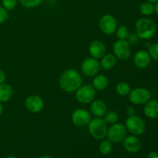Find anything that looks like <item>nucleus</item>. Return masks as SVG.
Wrapping results in <instances>:
<instances>
[{
	"label": "nucleus",
	"mask_w": 158,
	"mask_h": 158,
	"mask_svg": "<svg viewBox=\"0 0 158 158\" xmlns=\"http://www.w3.org/2000/svg\"><path fill=\"white\" fill-rule=\"evenodd\" d=\"M82 77L74 69H68L63 73L60 78V87L67 93L77 91L81 86Z\"/></svg>",
	"instance_id": "obj_1"
},
{
	"label": "nucleus",
	"mask_w": 158,
	"mask_h": 158,
	"mask_svg": "<svg viewBox=\"0 0 158 158\" xmlns=\"http://www.w3.org/2000/svg\"><path fill=\"white\" fill-rule=\"evenodd\" d=\"M137 35L142 40H150L155 35L157 26L152 19L148 18H140L135 24Z\"/></svg>",
	"instance_id": "obj_2"
},
{
	"label": "nucleus",
	"mask_w": 158,
	"mask_h": 158,
	"mask_svg": "<svg viewBox=\"0 0 158 158\" xmlns=\"http://www.w3.org/2000/svg\"><path fill=\"white\" fill-rule=\"evenodd\" d=\"M88 126L89 134L96 140H103L106 137L107 127L103 119L100 117L93 119Z\"/></svg>",
	"instance_id": "obj_3"
},
{
	"label": "nucleus",
	"mask_w": 158,
	"mask_h": 158,
	"mask_svg": "<svg viewBox=\"0 0 158 158\" xmlns=\"http://www.w3.org/2000/svg\"><path fill=\"white\" fill-rule=\"evenodd\" d=\"M126 128L134 135L139 136L145 132L146 124L143 119L134 114L133 116H129L126 120Z\"/></svg>",
	"instance_id": "obj_4"
},
{
	"label": "nucleus",
	"mask_w": 158,
	"mask_h": 158,
	"mask_svg": "<svg viewBox=\"0 0 158 158\" xmlns=\"http://www.w3.org/2000/svg\"><path fill=\"white\" fill-rule=\"evenodd\" d=\"M106 137L111 143H120L127 137V128L121 123H114L107 130Z\"/></svg>",
	"instance_id": "obj_5"
},
{
	"label": "nucleus",
	"mask_w": 158,
	"mask_h": 158,
	"mask_svg": "<svg viewBox=\"0 0 158 158\" xmlns=\"http://www.w3.org/2000/svg\"><path fill=\"white\" fill-rule=\"evenodd\" d=\"M96 96V91L94 86L89 84L80 86L76 93V99L77 101L83 104L89 103L94 100Z\"/></svg>",
	"instance_id": "obj_6"
},
{
	"label": "nucleus",
	"mask_w": 158,
	"mask_h": 158,
	"mask_svg": "<svg viewBox=\"0 0 158 158\" xmlns=\"http://www.w3.org/2000/svg\"><path fill=\"white\" fill-rule=\"evenodd\" d=\"M151 93L144 88H135L129 93V100L133 104H145L151 99Z\"/></svg>",
	"instance_id": "obj_7"
},
{
	"label": "nucleus",
	"mask_w": 158,
	"mask_h": 158,
	"mask_svg": "<svg viewBox=\"0 0 158 158\" xmlns=\"http://www.w3.org/2000/svg\"><path fill=\"white\" fill-rule=\"evenodd\" d=\"M100 28L105 34L110 35L114 33L117 28V20L110 14L103 15L100 20Z\"/></svg>",
	"instance_id": "obj_8"
},
{
	"label": "nucleus",
	"mask_w": 158,
	"mask_h": 158,
	"mask_svg": "<svg viewBox=\"0 0 158 158\" xmlns=\"http://www.w3.org/2000/svg\"><path fill=\"white\" fill-rule=\"evenodd\" d=\"M114 52L116 56L120 60H127L131 54L130 44L125 40H118L114 45Z\"/></svg>",
	"instance_id": "obj_9"
},
{
	"label": "nucleus",
	"mask_w": 158,
	"mask_h": 158,
	"mask_svg": "<svg viewBox=\"0 0 158 158\" xmlns=\"http://www.w3.org/2000/svg\"><path fill=\"white\" fill-rule=\"evenodd\" d=\"M90 120V114L85 109L76 110L72 114V122L79 127L87 126Z\"/></svg>",
	"instance_id": "obj_10"
},
{
	"label": "nucleus",
	"mask_w": 158,
	"mask_h": 158,
	"mask_svg": "<svg viewBox=\"0 0 158 158\" xmlns=\"http://www.w3.org/2000/svg\"><path fill=\"white\" fill-rule=\"evenodd\" d=\"M100 69V64L95 58H87L81 65V70L86 77H94Z\"/></svg>",
	"instance_id": "obj_11"
},
{
	"label": "nucleus",
	"mask_w": 158,
	"mask_h": 158,
	"mask_svg": "<svg viewBox=\"0 0 158 158\" xmlns=\"http://www.w3.org/2000/svg\"><path fill=\"white\" fill-rule=\"evenodd\" d=\"M26 109L32 113H39L43 110L44 103L43 99L37 95H31L26 98L25 102Z\"/></svg>",
	"instance_id": "obj_12"
},
{
	"label": "nucleus",
	"mask_w": 158,
	"mask_h": 158,
	"mask_svg": "<svg viewBox=\"0 0 158 158\" xmlns=\"http://www.w3.org/2000/svg\"><path fill=\"white\" fill-rule=\"evenodd\" d=\"M151 57L149 52L146 50H139L136 52L134 57V63L139 69L147 68L151 63Z\"/></svg>",
	"instance_id": "obj_13"
},
{
	"label": "nucleus",
	"mask_w": 158,
	"mask_h": 158,
	"mask_svg": "<svg viewBox=\"0 0 158 158\" xmlns=\"http://www.w3.org/2000/svg\"><path fill=\"white\" fill-rule=\"evenodd\" d=\"M123 147L125 150L131 154L138 152L141 148V142L135 135H131L125 137L123 140Z\"/></svg>",
	"instance_id": "obj_14"
},
{
	"label": "nucleus",
	"mask_w": 158,
	"mask_h": 158,
	"mask_svg": "<svg viewBox=\"0 0 158 158\" xmlns=\"http://www.w3.org/2000/svg\"><path fill=\"white\" fill-rule=\"evenodd\" d=\"M106 46L102 42L95 40L92 42L89 48L90 55L95 59H100L106 53Z\"/></svg>",
	"instance_id": "obj_15"
},
{
	"label": "nucleus",
	"mask_w": 158,
	"mask_h": 158,
	"mask_svg": "<svg viewBox=\"0 0 158 158\" xmlns=\"http://www.w3.org/2000/svg\"><path fill=\"white\" fill-rule=\"evenodd\" d=\"M92 114L97 117H101L106 114L107 106L104 101L101 100H96L92 102L90 106Z\"/></svg>",
	"instance_id": "obj_16"
},
{
	"label": "nucleus",
	"mask_w": 158,
	"mask_h": 158,
	"mask_svg": "<svg viewBox=\"0 0 158 158\" xmlns=\"http://www.w3.org/2000/svg\"><path fill=\"white\" fill-rule=\"evenodd\" d=\"M144 114L151 119H156L158 117V101L157 100H149L147 102L143 108Z\"/></svg>",
	"instance_id": "obj_17"
},
{
	"label": "nucleus",
	"mask_w": 158,
	"mask_h": 158,
	"mask_svg": "<svg viewBox=\"0 0 158 158\" xmlns=\"http://www.w3.org/2000/svg\"><path fill=\"white\" fill-rule=\"evenodd\" d=\"M13 89L12 86L6 83L0 85V103L8 102L12 97Z\"/></svg>",
	"instance_id": "obj_18"
},
{
	"label": "nucleus",
	"mask_w": 158,
	"mask_h": 158,
	"mask_svg": "<svg viewBox=\"0 0 158 158\" xmlns=\"http://www.w3.org/2000/svg\"><path fill=\"white\" fill-rule=\"evenodd\" d=\"M108 83L109 81L106 76L98 75L93 80L92 84L94 89H97V90H102L107 86Z\"/></svg>",
	"instance_id": "obj_19"
},
{
	"label": "nucleus",
	"mask_w": 158,
	"mask_h": 158,
	"mask_svg": "<svg viewBox=\"0 0 158 158\" xmlns=\"http://www.w3.org/2000/svg\"><path fill=\"white\" fill-rule=\"evenodd\" d=\"M117 60H116L115 56L113 54H106L102 57L100 66L104 69H110L116 65Z\"/></svg>",
	"instance_id": "obj_20"
},
{
	"label": "nucleus",
	"mask_w": 158,
	"mask_h": 158,
	"mask_svg": "<svg viewBox=\"0 0 158 158\" xmlns=\"http://www.w3.org/2000/svg\"><path fill=\"white\" fill-rule=\"evenodd\" d=\"M140 11L143 15H151L154 12V6L150 2H144L140 5Z\"/></svg>",
	"instance_id": "obj_21"
},
{
	"label": "nucleus",
	"mask_w": 158,
	"mask_h": 158,
	"mask_svg": "<svg viewBox=\"0 0 158 158\" xmlns=\"http://www.w3.org/2000/svg\"><path fill=\"white\" fill-rule=\"evenodd\" d=\"M100 153L103 155H107L112 152L113 146L111 142L109 140H102L101 143H100V147H99Z\"/></svg>",
	"instance_id": "obj_22"
},
{
	"label": "nucleus",
	"mask_w": 158,
	"mask_h": 158,
	"mask_svg": "<svg viewBox=\"0 0 158 158\" xmlns=\"http://www.w3.org/2000/svg\"><path fill=\"white\" fill-rule=\"evenodd\" d=\"M131 89L130 85L128 83H124V82H120L116 86V91L120 96L127 95L131 92Z\"/></svg>",
	"instance_id": "obj_23"
},
{
	"label": "nucleus",
	"mask_w": 158,
	"mask_h": 158,
	"mask_svg": "<svg viewBox=\"0 0 158 158\" xmlns=\"http://www.w3.org/2000/svg\"><path fill=\"white\" fill-rule=\"evenodd\" d=\"M104 117V121L105 123L107 124H114L118 120V115L116 112L114 111H110V112L106 113Z\"/></svg>",
	"instance_id": "obj_24"
},
{
	"label": "nucleus",
	"mask_w": 158,
	"mask_h": 158,
	"mask_svg": "<svg viewBox=\"0 0 158 158\" xmlns=\"http://www.w3.org/2000/svg\"><path fill=\"white\" fill-rule=\"evenodd\" d=\"M130 35L129 29L127 26H121L117 31V35L120 40H126Z\"/></svg>",
	"instance_id": "obj_25"
},
{
	"label": "nucleus",
	"mask_w": 158,
	"mask_h": 158,
	"mask_svg": "<svg viewBox=\"0 0 158 158\" xmlns=\"http://www.w3.org/2000/svg\"><path fill=\"white\" fill-rule=\"evenodd\" d=\"M20 3L26 8H35L40 6L43 0H19Z\"/></svg>",
	"instance_id": "obj_26"
},
{
	"label": "nucleus",
	"mask_w": 158,
	"mask_h": 158,
	"mask_svg": "<svg viewBox=\"0 0 158 158\" xmlns=\"http://www.w3.org/2000/svg\"><path fill=\"white\" fill-rule=\"evenodd\" d=\"M149 52L151 58L158 61V43H154L149 46Z\"/></svg>",
	"instance_id": "obj_27"
},
{
	"label": "nucleus",
	"mask_w": 158,
	"mask_h": 158,
	"mask_svg": "<svg viewBox=\"0 0 158 158\" xmlns=\"http://www.w3.org/2000/svg\"><path fill=\"white\" fill-rule=\"evenodd\" d=\"M2 6L6 10H12L15 8L17 4V0H2Z\"/></svg>",
	"instance_id": "obj_28"
},
{
	"label": "nucleus",
	"mask_w": 158,
	"mask_h": 158,
	"mask_svg": "<svg viewBox=\"0 0 158 158\" xmlns=\"http://www.w3.org/2000/svg\"><path fill=\"white\" fill-rule=\"evenodd\" d=\"M9 17L8 11L3 6H0V25L2 24Z\"/></svg>",
	"instance_id": "obj_29"
},
{
	"label": "nucleus",
	"mask_w": 158,
	"mask_h": 158,
	"mask_svg": "<svg viewBox=\"0 0 158 158\" xmlns=\"http://www.w3.org/2000/svg\"><path fill=\"white\" fill-rule=\"evenodd\" d=\"M138 39H139V37L137 34L131 33L128 35L127 43H129V44L134 45V44H136V43H137V42H138Z\"/></svg>",
	"instance_id": "obj_30"
},
{
	"label": "nucleus",
	"mask_w": 158,
	"mask_h": 158,
	"mask_svg": "<svg viewBox=\"0 0 158 158\" xmlns=\"http://www.w3.org/2000/svg\"><path fill=\"white\" fill-rule=\"evenodd\" d=\"M127 114H128V116H133L135 114V109L133 106H128L127 109Z\"/></svg>",
	"instance_id": "obj_31"
},
{
	"label": "nucleus",
	"mask_w": 158,
	"mask_h": 158,
	"mask_svg": "<svg viewBox=\"0 0 158 158\" xmlns=\"http://www.w3.org/2000/svg\"><path fill=\"white\" fill-rule=\"evenodd\" d=\"M6 74H5V73L3 72L2 69H0V85L2 84V83H5V81H6Z\"/></svg>",
	"instance_id": "obj_32"
},
{
	"label": "nucleus",
	"mask_w": 158,
	"mask_h": 158,
	"mask_svg": "<svg viewBox=\"0 0 158 158\" xmlns=\"http://www.w3.org/2000/svg\"><path fill=\"white\" fill-rule=\"evenodd\" d=\"M148 158H158V153L156 151H153L148 154Z\"/></svg>",
	"instance_id": "obj_33"
},
{
	"label": "nucleus",
	"mask_w": 158,
	"mask_h": 158,
	"mask_svg": "<svg viewBox=\"0 0 158 158\" xmlns=\"http://www.w3.org/2000/svg\"><path fill=\"white\" fill-rule=\"evenodd\" d=\"M154 12H156V14L158 15V1L155 2V5H154Z\"/></svg>",
	"instance_id": "obj_34"
},
{
	"label": "nucleus",
	"mask_w": 158,
	"mask_h": 158,
	"mask_svg": "<svg viewBox=\"0 0 158 158\" xmlns=\"http://www.w3.org/2000/svg\"><path fill=\"white\" fill-rule=\"evenodd\" d=\"M2 110H3V106L2 105V103H0V116H1L2 114Z\"/></svg>",
	"instance_id": "obj_35"
},
{
	"label": "nucleus",
	"mask_w": 158,
	"mask_h": 158,
	"mask_svg": "<svg viewBox=\"0 0 158 158\" xmlns=\"http://www.w3.org/2000/svg\"><path fill=\"white\" fill-rule=\"evenodd\" d=\"M40 158H54V157H51V156H49V155H44V156H42V157H40Z\"/></svg>",
	"instance_id": "obj_36"
},
{
	"label": "nucleus",
	"mask_w": 158,
	"mask_h": 158,
	"mask_svg": "<svg viewBox=\"0 0 158 158\" xmlns=\"http://www.w3.org/2000/svg\"><path fill=\"white\" fill-rule=\"evenodd\" d=\"M148 2H150L151 3H154V2H157L158 0H148Z\"/></svg>",
	"instance_id": "obj_37"
},
{
	"label": "nucleus",
	"mask_w": 158,
	"mask_h": 158,
	"mask_svg": "<svg viewBox=\"0 0 158 158\" xmlns=\"http://www.w3.org/2000/svg\"><path fill=\"white\" fill-rule=\"evenodd\" d=\"M5 158H17V157H14V156H8V157H5Z\"/></svg>",
	"instance_id": "obj_38"
}]
</instances>
